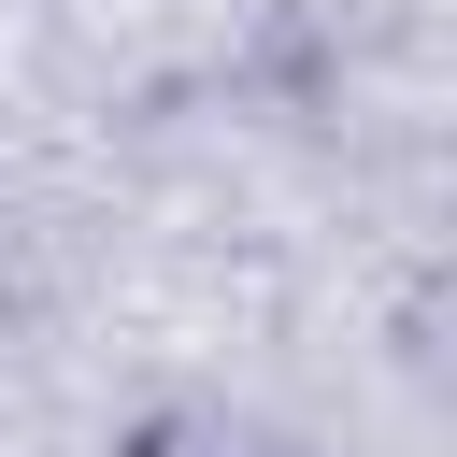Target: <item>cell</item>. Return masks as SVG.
Listing matches in <instances>:
<instances>
[{
  "instance_id": "cell-1",
  "label": "cell",
  "mask_w": 457,
  "mask_h": 457,
  "mask_svg": "<svg viewBox=\"0 0 457 457\" xmlns=\"http://www.w3.org/2000/svg\"><path fill=\"white\" fill-rule=\"evenodd\" d=\"M114 457H286V428L243 414L228 386H186V400H143V414L114 428Z\"/></svg>"
}]
</instances>
